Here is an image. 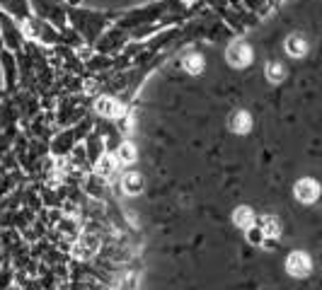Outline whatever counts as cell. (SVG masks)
<instances>
[{
    "instance_id": "obj_4",
    "label": "cell",
    "mask_w": 322,
    "mask_h": 290,
    "mask_svg": "<svg viewBox=\"0 0 322 290\" xmlns=\"http://www.w3.org/2000/svg\"><path fill=\"white\" fill-rule=\"evenodd\" d=\"M97 111H100L102 116H119V114H121V104L114 102V99H109V97H102V99L97 102Z\"/></svg>"
},
{
    "instance_id": "obj_10",
    "label": "cell",
    "mask_w": 322,
    "mask_h": 290,
    "mask_svg": "<svg viewBox=\"0 0 322 290\" xmlns=\"http://www.w3.org/2000/svg\"><path fill=\"white\" fill-rule=\"evenodd\" d=\"M201 66H203V61H201V56H196V54L184 58V68H187L189 72H199L201 71Z\"/></svg>"
},
{
    "instance_id": "obj_5",
    "label": "cell",
    "mask_w": 322,
    "mask_h": 290,
    "mask_svg": "<svg viewBox=\"0 0 322 290\" xmlns=\"http://www.w3.org/2000/svg\"><path fill=\"white\" fill-rule=\"evenodd\" d=\"M286 51H288L291 56H303V54H305V39L298 36V34L288 36V39H286Z\"/></svg>"
},
{
    "instance_id": "obj_3",
    "label": "cell",
    "mask_w": 322,
    "mask_h": 290,
    "mask_svg": "<svg viewBox=\"0 0 322 290\" xmlns=\"http://www.w3.org/2000/svg\"><path fill=\"white\" fill-rule=\"evenodd\" d=\"M228 61H230V66L242 68V66H247V63L252 61V51H250L247 46L238 44V46H233V49L228 51Z\"/></svg>"
},
{
    "instance_id": "obj_1",
    "label": "cell",
    "mask_w": 322,
    "mask_h": 290,
    "mask_svg": "<svg viewBox=\"0 0 322 290\" xmlns=\"http://www.w3.org/2000/svg\"><path fill=\"white\" fill-rule=\"evenodd\" d=\"M286 269H288L291 276L303 278V276L310 273V256L303 254V252H293V254L288 256V261H286Z\"/></svg>"
},
{
    "instance_id": "obj_9",
    "label": "cell",
    "mask_w": 322,
    "mask_h": 290,
    "mask_svg": "<svg viewBox=\"0 0 322 290\" xmlns=\"http://www.w3.org/2000/svg\"><path fill=\"white\" fill-rule=\"evenodd\" d=\"M235 222H238L240 227L252 225V211H250V208H238V211H235Z\"/></svg>"
},
{
    "instance_id": "obj_6",
    "label": "cell",
    "mask_w": 322,
    "mask_h": 290,
    "mask_svg": "<svg viewBox=\"0 0 322 290\" xmlns=\"http://www.w3.org/2000/svg\"><path fill=\"white\" fill-rule=\"evenodd\" d=\"M230 126H233V131H238V133H245V131L250 128V114H245V111H238V114L230 119Z\"/></svg>"
},
{
    "instance_id": "obj_7",
    "label": "cell",
    "mask_w": 322,
    "mask_h": 290,
    "mask_svg": "<svg viewBox=\"0 0 322 290\" xmlns=\"http://www.w3.org/2000/svg\"><path fill=\"white\" fill-rule=\"evenodd\" d=\"M141 189H143L141 174H126V177H124V191H126V194H138Z\"/></svg>"
},
{
    "instance_id": "obj_11",
    "label": "cell",
    "mask_w": 322,
    "mask_h": 290,
    "mask_svg": "<svg viewBox=\"0 0 322 290\" xmlns=\"http://www.w3.org/2000/svg\"><path fill=\"white\" fill-rule=\"evenodd\" d=\"M266 77H269L271 82H279V80H283V68H281L279 63H271V66L266 68Z\"/></svg>"
},
{
    "instance_id": "obj_8",
    "label": "cell",
    "mask_w": 322,
    "mask_h": 290,
    "mask_svg": "<svg viewBox=\"0 0 322 290\" xmlns=\"http://www.w3.org/2000/svg\"><path fill=\"white\" fill-rule=\"evenodd\" d=\"M121 164H129V162H133L136 160V150H133V145L131 143H124L121 147H119V157H117Z\"/></svg>"
},
{
    "instance_id": "obj_12",
    "label": "cell",
    "mask_w": 322,
    "mask_h": 290,
    "mask_svg": "<svg viewBox=\"0 0 322 290\" xmlns=\"http://www.w3.org/2000/svg\"><path fill=\"white\" fill-rule=\"evenodd\" d=\"M262 232H264V235H269V237H274V235L279 232L276 220H274V218H266V220H264V225H262Z\"/></svg>"
},
{
    "instance_id": "obj_2",
    "label": "cell",
    "mask_w": 322,
    "mask_h": 290,
    "mask_svg": "<svg viewBox=\"0 0 322 290\" xmlns=\"http://www.w3.org/2000/svg\"><path fill=\"white\" fill-rule=\"evenodd\" d=\"M318 194H320V189H318V184H315L313 179H303V181H298V186H296V196H298V201H303V203H313V201L318 199Z\"/></svg>"
}]
</instances>
